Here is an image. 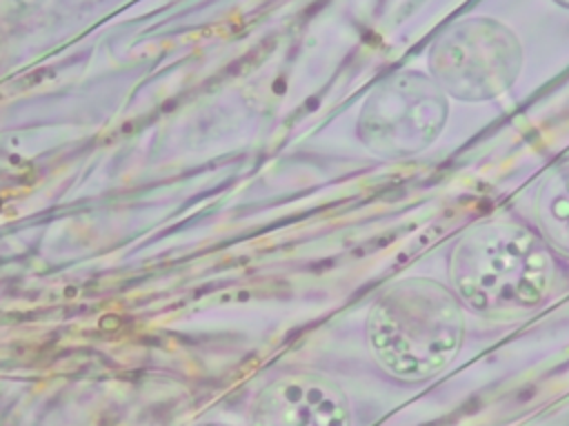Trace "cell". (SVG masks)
I'll use <instances>...</instances> for the list:
<instances>
[{
  "mask_svg": "<svg viewBox=\"0 0 569 426\" xmlns=\"http://www.w3.org/2000/svg\"><path fill=\"white\" fill-rule=\"evenodd\" d=\"M536 220L545 240L569 255V162L545 178L536 197Z\"/></svg>",
  "mask_w": 569,
  "mask_h": 426,
  "instance_id": "obj_6",
  "label": "cell"
},
{
  "mask_svg": "<svg viewBox=\"0 0 569 426\" xmlns=\"http://www.w3.org/2000/svg\"><path fill=\"white\" fill-rule=\"evenodd\" d=\"M249 426H349V408L331 382L313 375H289L256 397Z\"/></svg>",
  "mask_w": 569,
  "mask_h": 426,
  "instance_id": "obj_5",
  "label": "cell"
},
{
  "mask_svg": "<svg viewBox=\"0 0 569 426\" xmlns=\"http://www.w3.org/2000/svg\"><path fill=\"white\" fill-rule=\"evenodd\" d=\"M453 293L485 315L538 306L553 282L547 242L520 222L491 217L469 229L449 266Z\"/></svg>",
  "mask_w": 569,
  "mask_h": 426,
  "instance_id": "obj_1",
  "label": "cell"
},
{
  "mask_svg": "<svg viewBox=\"0 0 569 426\" xmlns=\"http://www.w3.org/2000/svg\"><path fill=\"white\" fill-rule=\"evenodd\" d=\"M429 69L447 95L467 102L491 100L520 75L522 47L516 33L496 18H465L436 38Z\"/></svg>",
  "mask_w": 569,
  "mask_h": 426,
  "instance_id": "obj_3",
  "label": "cell"
},
{
  "mask_svg": "<svg viewBox=\"0 0 569 426\" xmlns=\"http://www.w3.org/2000/svg\"><path fill=\"white\" fill-rule=\"evenodd\" d=\"M462 331L458 295L425 277L391 286L367 322L373 355L402 379H425L445 368L460 346Z\"/></svg>",
  "mask_w": 569,
  "mask_h": 426,
  "instance_id": "obj_2",
  "label": "cell"
},
{
  "mask_svg": "<svg viewBox=\"0 0 569 426\" xmlns=\"http://www.w3.org/2000/svg\"><path fill=\"white\" fill-rule=\"evenodd\" d=\"M556 4H560V7H567L569 9V0H553Z\"/></svg>",
  "mask_w": 569,
  "mask_h": 426,
  "instance_id": "obj_7",
  "label": "cell"
},
{
  "mask_svg": "<svg viewBox=\"0 0 569 426\" xmlns=\"http://www.w3.org/2000/svg\"><path fill=\"white\" fill-rule=\"evenodd\" d=\"M447 113V93L433 78L402 71L387 78L369 98L358 131L378 155L409 158L438 138Z\"/></svg>",
  "mask_w": 569,
  "mask_h": 426,
  "instance_id": "obj_4",
  "label": "cell"
},
{
  "mask_svg": "<svg viewBox=\"0 0 569 426\" xmlns=\"http://www.w3.org/2000/svg\"><path fill=\"white\" fill-rule=\"evenodd\" d=\"M204 426H229V424H204Z\"/></svg>",
  "mask_w": 569,
  "mask_h": 426,
  "instance_id": "obj_8",
  "label": "cell"
}]
</instances>
